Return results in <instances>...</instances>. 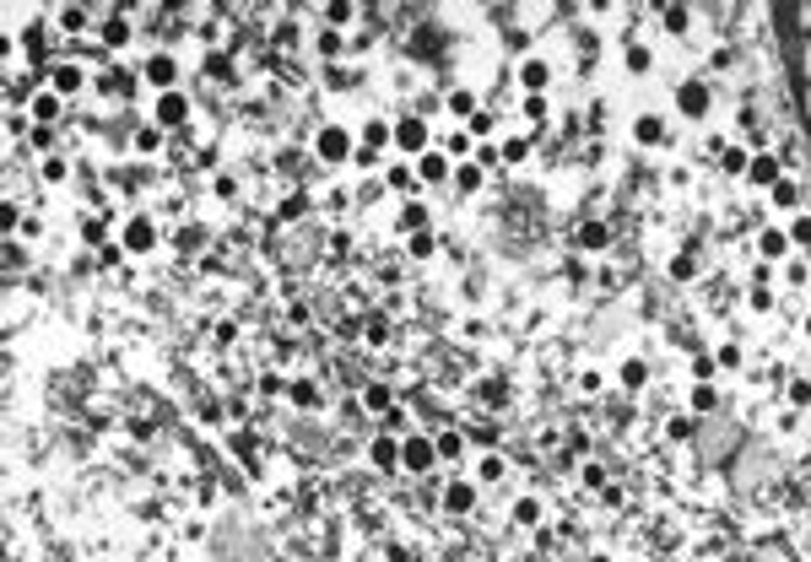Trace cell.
Returning <instances> with one entry per match:
<instances>
[{
  "mask_svg": "<svg viewBox=\"0 0 811 562\" xmlns=\"http://www.w3.org/2000/svg\"><path fill=\"white\" fill-rule=\"evenodd\" d=\"M314 151H320L324 163H346V157H352V130L324 125V130H320V141H314Z\"/></svg>",
  "mask_w": 811,
  "mask_h": 562,
  "instance_id": "1",
  "label": "cell"
},
{
  "mask_svg": "<svg viewBox=\"0 0 811 562\" xmlns=\"http://www.w3.org/2000/svg\"><path fill=\"white\" fill-rule=\"evenodd\" d=\"M395 146L411 151V157H422V151H427V119H422V114H411V119L395 125Z\"/></svg>",
  "mask_w": 811,
  "mask_h": 562,
  "instance_id": "2",
  "label": "cell"
},
{
  "mask_svg": "<svg viewBox=\"0 0 811 562\" xmlns=\"http://www.w3.org/2000/svg\"><path fill=\"white\" fill-rule=\"evenodd\" d=\"M401 459H406V471H427V465L438 459V443H433V438H406Z\"/></svg>",
  "mask_w": 811,
  "mask_h": 562,
  "instance_id": "3",
  "label": "cell"
},
{
  "mask_svg": "<svg viewBox=\"0 0 811 562\" xmlns=\"http://www.w3.org/2000/svg\"><path fill=\"white\" fill-rule=\"evenodd\" d=\"M124 249H130V254H146V249H157V228H152L146 216H136V222H124Z\"/></svg>",
  "mask_w": 811,
  "mask_h": 562,
  "instance_id": "4",
  "label": "cell"
},
{
  "mask_svg": "<svg viewBox=\"0 0 811 562\" xmlns=\"http://www.w3.org/2000/svg\"><path fill=\"white\" fill-rule=\"evenodd\" d=\"M676 108H682V114H692V119H703V114H709V87H703V82H687L682 92H676Z\"/></svg>",
  "mask_w": 811,
  "mask_h": 562,
  "instance_id": "5",
  "label": "cell"
},
{
  "mask_svg": "<svg viewBox=\"0 0 811 562\" xmlns=\"http://www.w3.org/2000/svg\"><path fill=\"white\" fill-rule=\"evenodd\" d=\"M747 179H752V184H763V189H773V184H779V157L757 151V157L747 163Z\"/></svg>",
  "mask_w": 811,
  "mask_h": 562,
  "instance_id": "6",
  "label": "cell"
},
{
  "mask_svg": "<svg viewBox=\"0 0 811 562\" xmlns=\"http://www.w3.org/2000/svg\"><path fill=\"white\" fill-rule=\"evenodd\" d=\"M471 503H476V487H471V481H449L444 487V508L449 514H471Z\"/></svg>",
  "mask_w": 811,
  "mask_h": 562,
  "instance_id": "7",
  "label": "cell"
},
{
  "mask_svg": "<svg viewBox=\"0 0 811 562\" xmlns=\"http://www.w3.org/2000/svg\"><path fill=\"white\" fill-rule=\"evenodd\" d=\"M49 82H55V92H60V98H76L87 76H81L76 65H55V71H49Z\"/></svg>",
  "mask_w": 811,
  "mask_h": 562,
  "instance_id": "8",
  "label": "cell"
},
{
  "mask_svg": "<svg viewBox=\"0 0 811 562\" xmlns=\"http://www.w3.org/2000/svg\"><path fill=\"white\" fill-rule=\"evenodd\" d=\"M633 135H638L644 146H660L666 141V119H660V114H638V119H633Z\"/></svg>",
  "mask_w": 811,
  "mask_h": 562,
  "instance_id": "9",
  "label": "cell"
},
{
  "mask_svg": "<svg viewBox=\"0 0 811 562\" xmlns=\"http://www.w3.org/2000/svg\"><path fill=\"white\" fill-rule=\"evenodd\" d=\"M184 114H189V103L179 92H162L157 98V125H184Z\"/></svg>",
  "mask_w": 811,
  "mask_h": 562,
  "instance_id": "10",
  "label": "cell"
},
{
  "mask_svg": "<svg viewBox=\"0 0 811 562\" xmlns=\"http://www.w3.org/2000/svg\"><path fill=\"white\" fill-rule=\"evenodd\" d=\"M417 173H422L427 184H438V179H449V157L444 151H422V157H417Z\"/></svg>",
  "mask_w": 811,
  "mask_h": 562,
  "instance_id": "11",
  "label": "cell"
},
{
  "mask_svg": "<svg viewBox=\"0 0 811 562\" xmlns=\"http://www.w3.org/2000/svg\"><path fill=\"white\" fill-rule=\"evenodd\" d=\"M519 82H525L530 92H541V87H552V65L547 60H525L519 65Z\"/></svg>",
  "mask_w": 811,
  "mask_h": 562,
  "instance_id": "12",
  "label": "cell"
},
{
  "mask_svg": "<svg viewBox=\"0 0 811 562\" xmlns=\"http://www.w3.org/2000/svg\"><path fill=\"white\" fill-rule=\"evenodd\" d=\"M287 395H292V406L314 411V406H320V384H314V378H298V384H287Z\"/></svg>",
  "mask_w": 811,
  "mask_h": 562,
  "instance_id": "13",
  "label": "cell"
},
{
  "mask_svg": "<svg viewBox=\"0 0 811 562\" xmlns=\"http://www.w3.org/2000/svg\"><path fill=\"white\" fill-rule=\"evenodd\" d=\"M146 76H152L157 87H168L173 76H179V65H173V54H152V60H146Z\"/></svg>",
  "mask_w": 811,
  "mask_h": 562,
  "instance_id": "14",
  "label": "cell"
},
{
  "mask_svg": "<svg viewBox=\"0 0 811 562\" xmlns=\"http://www.w3.org/2000/svg\"><path fill=\"white\" fill-rule=\"evenodd\" d=\"M757 249H763V260H779V254L790 249V232H784V228H768L763 238H757Z\"/></svg>",
  "mask_w": 811,
  "mask_h": 562,
  "instance_id": "15",
  "label": "cell"
},
{
  "mask_svg": "<svg viewBox=\"0 0 811 562\" xmlns=\"http://www.w3.org/2000/svg\"><path fill=\"white\" fill-rule=\"evenodd\" d=\"M692 411H698V417L719 411V390H714V384H692Z\"/></svg>",
  "mask_w": 811,
  "mask_h": 562,
  "instance_id": "16",
  "label": "cell"
},
{
  "mask_svg": "<svg viewBox=\"0 0 811 562\" xmlns=\"http://www.w3.org/2000/svg\"><path fill=\"white\" fill-rule=\"evenodd\" d=\"M389 141H395V130H389L385 119H368V125H363V146H373V151H379V146H389Z\"/></svg>",
  "mask_w": 811,
  "mask_h": 562,
  "instance_id": "17",
  "label": "cell"
},
{
  "mask_svg": "<svg viewBox=\"0 0 811 562\" xmlns=\"http://www.w3.org/2000/svg\"><path fill=\"white\" fill-rule=\"evenodd\" d=\"M55 114H60V92H38V98H33V119H38V125H49Z\"/></svg>",
  "mask_w": 811,
  "mask_h": 562,
  "instance_id": "18",
  "label": "cell"
},
{
  "mask_svg": "<svg viewBox=\"0 0 811 562\" xmlns=\"http://www.w3.org/2000/svg\"><path fill=\"white\" fill-rule=\"evenodd\" d=\"M606 238H611L606 222H584V228H579V244H584V249H606Z\"/></svg>",
  "mask_w": 811,
  "mask_h": 562,
  "instance_id": "19",
  "label": "cell"
},
{
  "mask_svg": "<svg viewBox=\"0 0 811 562\" xmlns=\"http://www.w3.org/2000/svg\"><path fill=\"white\" fill-rule=\"evenodd\" d=\"M368 454H373V465H395V459H401V443H395V438H373Z\"/></svg>",
  "mask_w": 811,
  "mask_h": 562,
  "instance_id": "20",
  "label": "cell"
},
{
  "mask_svg": "<svg viewBox=\"0 0 811 562\" xmlns=\"http://www.w3.org/2000/svg\"><path fill=\"white\" fill-rule=\"evenodd\" d=\"M124 38H130V22H124V17L103 22V49H114V43H124Z\"/></svg>",
  "mask_w": 811,
  "mask_h": 562,
  "instance_id": "21",
  "label": "cell"
},
{
  "mask_svg": "<svg viewBox=\"0 0 811 562\" xmlns=\"http://www.w3.org/2000/svg\"><path fill=\"white\" fill-rule=\"evenodd\" d=\"M768 200H773V206H779V211H790V206H795V200H801V189H795V184H790V179H779V184H773V189H768Z\"/></svg>",
  "mask_w": 811,
  "mask_h": 562,
  "instance_id": "22",
  "label": "cell"
},
{
  "mask_svg": "<svg viewBox=\"0 0 811 562\" xmlns=\"http://www.w3.org/2000/svg\"><path fill=\"white\" fill-rule=\"evenodd\" d=\"M622 384H628V390H644V384H649V368L638 362V357H628V362H622Z\"/></svg>",
  "mask_w": 811,
  "mask_h": 562,
  "instance_id": "23",
  "label": "cell"
},
{
  "mask_svg": "<svg viewBox=\"0 0 811 562\" xmlns=\"http://www.w3.org/2000/svg\"><path fill=\"white\" fill-rule=\"evenodd\" d=\"M401 228H406V232H427V206H417V200H411V206L401 211Z\"/></svg>",
  "mask_w": 811,
  "mask_h": 562,
  "instance_id": "24",
  "label": "cell"
},
{
  "mask_svg": "<svg viewBox=\"0 0 811 562\" xmlns=\"http://www.w3.org/2000/svg\"><path fill=\"white\" fill-rule=\"evenodd\" d=\"M324 22H330V27H346V22H357V6L336 0V6H324Z\"/></svg>",
  "mask_w": 811,
  "mask_h": 562,
  "instance_id": "25",
  "label": "cell"
},
{
  "mask_svg": "<svg viewBox=\"0 0 811 562\" xmlns=\"http://www.w3.org/2000/svg\"><path fill=\"white\" fill-rule=\"evenodd\" d=\"M454 184L466 189V195H476V189H482V168H476V163H466V168H454Z\"/></svg>",
  "mask_w": 811,
  "mask_h": 562,
  "instance_id": "26",
  "label": "cell"
},
{
  "mask_svg": "<svg viewBox=\"0 0 811 562\" xmlns=\"http://www.w3.org/2000/svg\"><path fill=\"white\" fill-rule=\"evenodd\" d=\"M433 443H438V459H460V449H466V438H460V433H438Z\"/></svg>",
  "mask_w": 811,
  "mask_h": 562,
  "instance_id": "27",
  "label": "cell"
},
{
  "mask_svg": "<svg viewBox=\"0 0 811 562\" xmlns=\"http://www.w3.org/2000/svg\"><path fill=\"white\" fill-rule=\"evenodd\" d=\"M719 163H725L730 173H747V163H752V157L741 151V146H725V151H719Z\"/></svg>",
  "mask_w": 811,
  "mask_h": 562,
  "instance_id": "28",
  "label": "cell"
},
{
  "mask_svg": "<svg viewBox=\"0 0 811 562\" xmlns=\"http://www.w3.org/2000/svg\"><path fill=\"white\" fill-rule=\"evenodd\" d=\"M103 232H108V216H87V222H81V238H87V244H103Z\"/></svg>",
  "mask_w": 811,
  "mask_h": 562,
  "instance_id": "29",
  "label": "cell"
},
{
  "mask_svg": "<svg viewBox=\"0 0 811 562\" xmlns=\"http://www.w3.org/2000/svg\"><path fill=\"white\" fill-rule=\"evenodd\" d=\"M514 519H519V524H536V519H541V503H536V498H519V503H514Z\"/></svg>",
  "mask_w": 811,
  "mask_h": 562,
  "instance_id": "30",
  "label": "cell"
},
{
  "mask_svg": "<svg viewBox=\"0 0 811 562\" xmlns=\"http://www.w3.org/2000/svg\"><path fill=\"white\" fill-rule=\"evenodd\" d=\"M449 108H454V114L466 119V114H476V98H471L466 87H460V92H449Z\"/></svg>",
  "mask_w": 811,
  "mask_h": 562,
  "instance_id": "31",
  "label": "cell"
},
{
  "mask_svg": "<svg viewBox=\"0 0 811 562\" xmlns=\"http://www.w3.org/2000/svg\"><path fill=\"white\" fill-rule=\"evenodd\" d=\"M660 17H666V27H670V33H687V11H682V6H666V11H660Z\"/></svg>",
  "mask_w": 811,
  "mask_h": 562,
  "instance_id": "32",
  "label": "cell"
},
{
  "mask_svg": "<svg viewBox=\"0 0 811 562\" xmlns=\"http://www.w3.org/2000/svg\"><path fill=\"white\" fill-rule=\"evenodd\" d=\"M714 362H719V368H741V346H735V341H725V346L714 352Z\"/></svg>",
  "mask_w": 811,
  "mask_h": 562,
  "instance_id": "33",
  "label": "cell"
},
{
  "mask_svg": "<svg viewBox=\"0 0 811 562\" xmlns=\"http://www.w3.org/2000/svg\"><path fill=\"white\" fill-rule=\"evenodd\" d=\"M341 49H346V38H341V33H320V54H324V60H336Z\"/></svg>",
  "mask_w": 811,
  "mask_h": 562,
  "instance_id": "34",
  "label": "cell"
},
{
  "mask_svg": "<svg viewBox=\"0 0 811 562\" xmlns=\"http://www.w3.org/2000/svg\"><path fill=\"white\" fill-rule=\"evenodd\" d=\"M503 163H525L530 157V141H503V151H498Z\"/></svg>",
  "mask_w": 811,
  "mask_h": 562,
  "instance_id": "35",
  "label": "cell"
},
{
  "mask_svg": "<svg viewBox=\"0 0 811 562\" xmlns=\"http://www.w3.org/2000/svg\"><path fill=\"white\" fill-rule=\"evenodd\" d=\"M666 438H676V443H682V438H692V417H670V422H666Z\"/></svg>",
  "mask_w": 811,
  "mask_h": 562,
  "instance_id": "36",
  "label": "cell"
},
{
  "mask_svg": "<svg viewBox=\"0 0 811 562\" xmlns=\"http://www.w3.org/2000/svg\"><path fill=\"white\" fill-rule=\"evenodd\" d=\"M368 411H385V406H389V390H385V384H368Z\"/></svg>",
  "mask_w": 811,
  "mask_h": 562,
  "instance_id": "37",
  "label": "cell"
},
{
  "mask_svg": "<svg viewBox=\"0 0 811 562\" xmlns=\"http://www.w3.org/2000/svg\"><path fill=\"white\" fill-rule=\"evenodd\" d=\"M790 244H811V216H795L790 222Z\"/></svg>",
  "mask_w": 811,
  "mask_h": 562,
  "instance_id": "38",
  "label": "cell"
},
{
  "mask_svg": "<svg viewBox=\"0 0 811 562\" xmlns=\"http://www.w3.org/2000/svg\"><path fill=\"white\" fill-rule=\"evenodd\" d=\"M525 114H530V119H547V92H530V98H525Z\"/></svg>",
  "mask_w": 811,
  "mask_h": 562,
  "instance_id": "39",
  "label": "cell"
},
{
  "mask_svg": "<svg viewBox=\"0 0 811 562\" xmlns=\"http://www.w3.org/2000/svg\"><path fill=\"white\" fill-rule=\"evenodd\" d=\"M389 184L395 189H417V173H411V168H389Z\"/></svg>",
  "mask_w": 811,
  "mask_h": 562,
  "instance_id": "40",
  "label": "cell"
},
{
  "mask_svg": "<svg viewBox=\"0 0 811 562\" xmlns=\"http://www.w3.org/2000/svg\"><path fill=\"white\" fill-rule=\"evenodd\" d=\"M411 254L427 260V254H433V232H411Z\"/></svg>",
  "mask_w": 811,
  "mask_h": 562,
  "instance_id": "41",
  "label": "cell"
},
{
  "mask_svg": "<svg viewBox=\"0 0 811 562\" xmlns=\"http://www.w3.org/2000/svg\"><path fill=\"white\" fill-rule=\"evenodd\" d=\"M747 303H752L757 313H768V309H773V292H768V287H752V297H747Z\"/></svg>",
  "mask_w": 811,
  "mask_h": 562,
  "instance_id": "42",
  "label": "cell"
},
{
  "mask_svg": "<svg viewBox=\"0 0 811 562\" xmlns=\"http://www.w3.org/2000/svg\"><path fill=\"white\" fill-rule=\"evenodd\" d=\"M482 481H503V459H498V454L482 459Z\"/></svg>",
  "mask_w": 811,
  "mask_h": 562,
  "instance_id": "43",
  "label": "cell"
},
{
  "mask_svg": "<svg viewBox=\"0 0 811 562\" xmlns=\"http://www.w3.org/2000/svg\"><path fill=\"white\" fill-rule=\"evenodd\" d=\"M157 146H162L157 130H136V151H157Z\"/></svg>",
  "mask_w": 811,
  "mask_h": 562,
  "instance_id": "44",
  "label": "cell"
},
{
  "mask_svg": "<svg viewBox=\"0 0 811 562\" xmlns=\"http://www.w3.org/2000/svg\"><path fill=\"white\" fill-rule=\"evenodd\" d=\"M60 27L65 33H81V27H87V11H60Z\"/></svg>",
  "mask_w": 811,
  "mask_h": 562,
  "instance_id": "45",
  "label": "cell"
},
{
  "mask_svg": "<svg viewBox=\"0 0 811 562\" xmlns=\"http://www.w3.org/2000/svg\"><path fill=\"white\" fill-rule=\"evenodd\" d=\"M628 71H649V49H644V43H633V49H628Z\"/></svg>",
  "mask_w": 811,
  "mask_h": 562,
  "instance_id": "46",
  "label": "cell"
},
{
  "mask_svg": "<svg viewBox=\"0 0 811 562\" xmlns=\"http://www.w3.org/2000/svg\"><path fill=\"white\" fill-rule=\"evenodd\" d=\"M790 400H795V406H811V378H795V384H790Z\"/></svg>",
  "mask_w": 811,
  "mask_h": 562,
  "instance_id": "47",
  "label": "cell"
},
{
  "mask_svg": "<svg viewBox=\"0 0 811 562\" xmlns=\"http://www.w3.org/2000/svg\"><path fill=\"white\" fill-rule=\"evenodd\" d=\"M476 135H492V114H476V119H471V141H476Z\"/></svg>",
  "mask_w": 811,
  "mask_h": 562,
  "instance_id": "48",
  "label": "cell"
},
{
  "mask_svg": "<svg viewBox=\"0 0 811 562\" xmlns=\"http://www.w3.org/2000/svg\"><path fill=\"white\" fill-rule=\"evenodd\" d=\"M33 146H38V151H49V146H55V130L38 125V130H33Z\"/></svg>",
  "mask_w": 811,
  "mask_h": 562,
  "instance_id": "49",
  "label": "cell"
},
{
  "mask_svg": "<svg viewBox=\"0 0 811 562\" xmlns=\"http://www.w3.org/2000/svg\"><path fill=\"white\" fill-rule=\"evenodd\" d=\"M444 146H449V151H454V157H460V151H471V135H466V130H460V135H449Z\"/></svg>",
  "mask_w": 811,
  "mask_h": 562,
  "instance_id": "50",
  "label": "cell"
},
{
  "mask_svg": "<svg viewBox=\"0 0 811 562\" xmlns=\"http://www.w3.org/2000/svg\"><path fill=\"white\" fill-rule=\"evenodd\" d=\"M806 335H811V313H806Z\"/></svg>",
  "mask_w": 811,
  "mask_h": 562,
  "instance_id": "51",
  "label": "cell"
}]
</instances>
